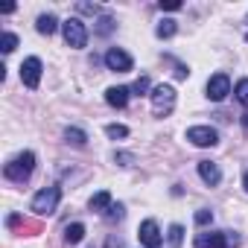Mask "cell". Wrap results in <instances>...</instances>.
<instances>
[{
	"label": "cell",
	"instance_id": "17",
	"mask_svg": "<svg viewBox=\"0 0 248 248\" xmlns=\"http://www.w3.org/2000/svg\"><path fill=\"white\" fill-rule=\"evenodd\" d=\"M175 30H178V27H175V21L164 18V21L155 27V35H158V38H172V35H175Z\"/></svg>",
	"mask_w": 248,
	"mask_h": 248
},
{
	"label": "cell",
	"instance_id": "9",
	"mask_svg": "<svg viewBox=\"0 0 248 248\" xmlns=\"http://www.w3.org/2000/svg\"><path fill=\"white\" fill-rule=\"evenodd\" d=\"M228 93H231V79H228L225 73H216V76L207 79V96H210L213 102H222Z\"/></svg>",
	"mask_w": 248,
	"mask_h": 248
},
{
	"label": "cell",
	"instance_id": "27",
	"mask_svg": "<svg viewBox=\"0 0 248 248\" xmlns=\"http://www.w3.org/2000/svg\"><path fill=\"white\" fill-rule=\"evenodd\" d=\"M114 161H117V164H123V167H129V164L135 161V155H129V152H117V155H114Z\"/></svg>",
	"mask_w": 248,
	"mask_h": 248
},
{
	"label": "cell",
	"instance_id": "31",
	"mask_svg": "<svg viewBox=\"0 0 248 248\" xmlns=\"http://www.w3.org/2000/svg\"><path fill=\"white\" fill-rule=\"evenodd\" d=\"M242 184H245V190H248V172H245V178H242Z\"/></svg>",
	"mask_w": 248,
	"mask_h": 248
},
{
	"label": "cell",
	"instance_id": "1",
	"mask_svg": "<svg viewBox=\"0 0 248 248\" xmlns=\"http://www.w3.org/2000/svg\"><path fill=\"white\" fill-rule=\"evenodd\" d=\"M32 170H35V155H32V152H21L18 158H12V161L6 164L3 175H6L9 181H15V184H24V181L32 175Z\"/></svg>",
	"mask_w": 248,
	"mask_h": 248
},
{
	"label": "cell",
	"instance_id": "15",
	"mask_svg": "<svg viewBox=\"0 0 248 248\" xmlns=\"http://www.w3.org/2000/svg\"><path fill=\"white\" fill-rule=\"evenodd\" d=\"M35 27H38V32H41V35H53V32H56V27H59V21H56V15H41Z\"/></svg>",
	"mask_w": 248,
	"mask_h": 248
},
{
	"label": "cell",
	"instance_id": "19",
	"mask_svg": "<svg viewBox=\"0 0 248 248\" xmlns=\"http://www.w3.org/2000/svg\"><path fill=\"white\" fill-rule=\"evenodd\" d=\"M18 47V35L15 32H3V35H0V50H3V53H12Z\"/></svg>",
	"mask_w": 248,
	"mask_h": 248
},
{
	"label": "cell",
	"instance_id": "28",
	"mask_svg": "<svg viewBox=\"0 0 248 248\" xmlns=\"http://www.w3.org/2000/svg\"><path fill=\"white\" fill-rule=\"evenodd\" d=\"M105 216H108V219H123V204H111Z\"/></svg>",
	"mask_w": 248,
	"mask_h": 248
},
{
	"label": "cell",
	"instance_id": "13",
	"mask_svg": "<svg viewBox=\"0 0 248 248\" xmlns=\"http://www.w3.org/2000/svg\"><path fill=\"white\" fill-rule=\"evenodd\" d=\"M199 175H202V181L210 184V187H216V184L222 181V172H219V167H216L213 161H199Z\"/></svg>",
	"mask_w": 248,
	"mask_h": 248
},
{
	"label": "cell",
	"instance_id": "12",
	"mask_svg": "<svg viewBox=\"0 0 248 248\" xmlns=\"http://www.w3.org/2000/svg\"><path fill=\"white\" fill-rule=\"evenodd\" d=\"M129 96H132V88H108L105 91V102L108 105H114V108H126V102H129Z\"/></svg>",
	"mask_w": 248,
	"mask_h": 248
},
{
	"label": "cell",
	"instance_id": "29",
	"mask_svg": "<svg viewBox=\"0 0 248 248\" xmlns=\"http://www.w3.org/2000/svg\"><path fill=\"white\" fill-rule=\"evenodd\" d=\"M76 9H79V12H85V15H96V12H99V6H91V3H79Z\"/></svg>",
	"mask_w": 248,
	"mask_h": 248
},
{
	"label": "cell",
	"instance_id": "2",
	"mask_svg": "<svg viewBox=\"0 0 248 248\" xmlns=\"http://www.w3.org/2000/svg\"><path fill=\"white\" fill-rule=\"evenodd\" d=\"M59 199H62V190H59V187H44V190L35 193V199H32L30 207H32V213H38V216H50V213H56Z\"/></svg>",
	"mask_w": 248,
	"mask_h": 248
},
{
	"label": "cell",
	"instance_id": "16",
	"mask_svg": "<svg viewBox=\"0 0 248 248\" xmlns=\"http://www.w3.org/2000/svg\"><path fill=\"white\" fill-rule=\"evenodd\" d=\"M111 207V193L108 190H99L93 199H91V210H108Z\"/></svg>",
	"mask_w": 248,
	"mask_h": 248
},
{
	"label": "cell",
	"instance_id": "4",
	"mask_svg": "<svg viewBox=\"0 0 248 248\" xmlns=\"http://www.w3.org/2000/svg\"><path fill=\"white\" fill-rule=\"evenodd\" d=\"M62 32H64L67 47H73V50H79V47L88 44V30H85V24H82L79 18H67V21L62 24Z\"/></svg>",
	"mask_w": 248,
	"mask_h": 248
},
{
	"label": "cell",
	"instance_id": "3",
	"mask_svg": "<svg viewBox=\"0 0 248 248\" xmlns=\"http://www.w3.org/2000/svg\"><path fill=\"white\" fill-rule=\"evenodd\" d=\"M236 245H239V236L231 231H216V233L204 231L196 236V248H236Z\"/></svg>",
	"mask_w": 248,
	"mask_h": 248
},
{
	"label": "cell",
	"instance_id": "8",
	"mask_svg": "<svg viewBox=\"0 0 248 248\" xmlns=\"http://www.w3.org/2000/svg\"><path fill=\"white\" fill-rule=\"evenodd\" d=\"M41 59H35V56H30L24 64H21V82L27 85V88H38V82H41Z\"/></svg>",
	"mask_w": 248,
	"mask_h": 248
},
{
	"label": "cell",
	"instance_id": "25",
	"mask_svg": "<svg viewBox=\"0 0 248 248\" xmlns=\"http://www.w3.org/2000/svg\"><path fill=\"white\" fill-rule=\"evenodd\" d=\"M213 222V213L210 210H199L196 213V225H210Z\"/></svg>",
	"mask_w": 248,
	"mask_h": 248
},
{
	"label": "cell",
	"instance_id": "14",
	"mask_svg": "<svg viewBox=\"0 0 248 248\" xmlns=\"http://www.w3.org/2000/svg\"><path fill=\"white\" fill-rule=\"evenodd\" d=\"M82 239H85V225L82 222H73V225L64 228V242L67 245H79Z\"/></svg>",
	"mask_w": 248,
	"mask_h": 248
},
{
	"label": "cell",
	"instance_id": "23",
	"mask_svg": "<svg viewBox=\"0 0 248 248\" xmlns=\"http://www.w3.org/2000/svg\"><path fill=\"white\" fill-rule=\"evenodd\" d=\"M146 91H149V76H140V79L132 85V93H135V96H143Z\"/></svg>",
	"mask_w": 248,
	"mask_h": 248
},
{
	"label": "cell",
	"instance_id": "30",
	"mask_svg": "<svg viewBox=\"0 0 248 248\" xmlns=\"http://www.w3.org/2000/svg\"><path fill=\"white\" fill-rule=\"evenodd\" d=\"M242 126H245V129H248V114H242Z\"/></svg>",
	"mask_w": 248,
	"mask_h": 248
},
{
	"label": "cell",
	"instance_id": "22",
	"mask_svg": "<svg viewBox=\"0 0 248 248\" xmlns=\"http://www.w3.org/2000/svg\"><path fill=\"white\" fill-rule=\"evenodd\" d=\"M167 236H170L172 245H181V242H184V228H181V225H170V233H167Z\"/></svg>",
	"mask_w": 248,
	"mask_h": 248
},
{
	"label": "cell",
	"instance_id": "11",
	"mask_svg": "<svg viewBox=\"0 0 248 248\" xmlns=\"http://www.w3.org/2000/svg\"><path fill=\"white\" fill-rule=\"evenodd\" d=\"M6 225H9V228H18L24 236H35V233H41V222L24 219V216H18V213H12V216L6 219Z\"/></svg>",
	"mask_w": 248,
	"mask_h": 248
},
{
	"label": "cell",
	"instance_id": "21",
	"mask_svg": "<svg viewBox=\"0 0 248 248\" xmlns=\"http://www.w3.org/2000/svg\"><path fill=\"white\" fill-rule=\"evenodd\" d=\"M233 93H236V99H239L242 105H248V79H239L236 88H233Z\"/></svg>",
	"mask_w": 248,
	"mask_h": 248
},
{
	"label": "cell",
	"instance_id": "5",
	"mask_svg": "<svg viewBox=\"0 0 248 248\" xmlns=\"http://www.w3.org/2000/svg\"><path fill=\"white\" fill-rule=\"evenodd\" d=\"M172 108H175V91H172V85H158L152 91V111L158 117H167Z\"/></svg>",
	"mask_w": 248,
	"mask_h": 248
},
{
	"label": "cell",
	"instance_id": "20",
	"mask_svg": "<svg viewBox=\"0 0 248 248\" xmlns=\"http://www.w3.org/2000/svg\"><path fill=\"white\" fill-rule=\"evenodd\" d=\"M105 135H108L111 140H123V138H129V129H126V126H117V123H114V126L105 129Z\"/></svg>",
	"mask_w": 248,
	"mask_h": 248
},
{
	"label": "cell",
	"instance_id": "10",
	"mask_svg": "<svg viewBox=\"0 0 248 248\" xmlns=\"http://www.w3.org/2000/svg\"><path fill=\"white\" fill-rule=\"evenodd\" d=\"M140 242L146 245V248H158L161 245V231H158V222L155 219H146L143 225H140Z\"/></svg>",
	"mask_w": 248,
	"mask_h": 248
},
{
	"label": "cell",
	"instance_id": "6",
	"mask_svg": "<svg viewBox=\"0 0 248 248\" xmlns=\"http://www.w3.org/2000/svg\"><path fill=\"white\" fill-rule=\"evenodd\" d=\"M187 140L193 143V146H216L219 143V132L216 129H210V126H193V129H187Z\"/></svg>",
	"mask_w": 248,
	"mask_h": 248
},
{
	"label": "cell",
	"instance_id": "26",
	"mask_svg": "<svg viewBox=\"0 0 248 248\" xmlns=\"http://www.w3.org/2000/svg\"><path fill=\"white\" fill-rule=\"evenodd\" d=\"M161 9H167V12H178V9H181V0H161Z\"/></svg>",
	"mask_w": 248,
	"mask_h": 248
},
{
	"label": "cell",
	"instance_id": "18",
	"mask_svg": "<svg viewBox=\"0 0 248 248\" xmlns=\"http://www.w3.org/2000/svg\"><path fill=\"white\" fill-rule=\"evenodd\" d=\"M64 138H67L73 146H85V143H88V135H85L82 129H67V132H64Z\"/></svg>",
	"mask_w": 248,
	"mask_h": 248
},
{
	"label": "cell",
	"instance_id": "7",
	"mask_svg": "<svg viewBox=\"0 0 248 248\" xmlns=\"http://www.w3.org/2000/svg\"><path fill=\"white\" fill-rule=\"evenodd\" d=\"M105 64H108V70H117V73H129V70L135 67L132 56H129L126 50H120V47H111V50L105 53Z\"/></svg>",
	"mask_w": 248,
	"mask_h": 248
},
{
	"label": "cell",
	"instance_id": "24",
	"mask_svg": "<svg viewBox=\"0 0 248 248\" xmlns=\"http://www.w3.org/2000/svg\"><path fill=\"white\" fill-rule=\"evenodd\" d=\"M111 30H114V21H111V18H99V24H96V32H99V35H108Z\"/></svg>",
	"mask_w": 248,
	"mask_h": 248
}]
</instances>
